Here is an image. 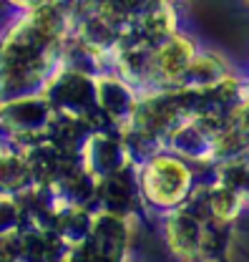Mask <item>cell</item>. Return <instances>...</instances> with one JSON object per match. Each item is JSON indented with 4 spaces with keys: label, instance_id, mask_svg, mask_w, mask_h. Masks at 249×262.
<instances>
[{
    "label": "cell",
    "instance_id": "6da1fadb",
    "mask_svg": "<svg viewBox=\"0 0 249 262\" xmlns=\"http://www.w3.org/2000/svg\"><path fill=\"white\" fill-rule=\"evenodd\" d=\"M187 182V174L179 169V164L159 162L149 171V189L156 199H164V189H171V196L182 192V184Z\"/></svg>",
    "mask_w": 249,
    "mask_h": 262
}]
</instances>
